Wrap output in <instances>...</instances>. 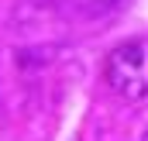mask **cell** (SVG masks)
<instances>
[{
	"label": "cell",
	"mask_w": 148,
	"mask_h": 141,
	"mask_svg": "<svg viewBox=\"0 0 148 141\" xmlns=\"http://www.w3.org/2000/svg\"><path fill=\"white\" fill-rule=\"evenodd\" d=\"M103 76L127 100H145L148 97V38H134L117 45L107 62H103Z\"/></svg>",
	"instance_id": "cell-1"
},
{
	"label": "cell",
	"mask_w": 148,
	"mask_h": 141,
	"mask_svg": "<svg viewBox=\"0 0 148 141\" xmlns=\"http://www.w3.org/2000/svg\"><path fill=\"white\" fill-rule=\"evenodd\" d=\"M141 141H148V131H145V134H141Z\"/></svg>",
	"instance_id": "cell-2"
}]
</instances>
